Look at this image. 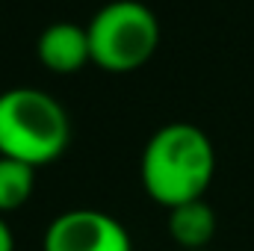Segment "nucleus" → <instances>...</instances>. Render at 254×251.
I'll list each match as a JSON object with an SVG mask.
<instances>
[{
    "label": "nucleus",
    "mask_w": 254,
    "mask_h": 251,
    "mask_svg": "<svg viewBox=\"0 0 254 251\" xmlns=\"http://www.w3.org/2000/svg\"><path fill=\"white\" fill-rule=\"evenodd\" d=\"M216 148L198 125L172 122L154 130L142 151L139 178L142 187L160 207L198 201L213 184Z\"/></svg>",
    "instance_id": "obj_1"
},
{
    "label": "nucleus",
    "mask_w": 254,
    "mask_h": 251,
    "mask_svg": "<svg viewBox=\"0 0 254 251\" xmlns=\"http://www.w3.org/2000/svg\"><path fill=\"white\" fill-rule=\"evenodd\" d=\"M68 142L71 119L51 92L33 86L0 92V157L39 169L60 160Z\"/></svg>",
    "instance_id": "obj_2"
},
{
    "label": "nucleus",
    "mask_w": 254,
    "mask_h": 251,
    "mask_svg": "<svg viewBox=\"0 0 254 251\" xmlns=\"http://www.w3.org/2000/svg\"><path fill=\"white\" fill-rule=\"evenodd\" d=\"M92 65L127 74L151 63L160 48V21L139 0H110L86 24Z\"/></svg>",
    "instance_id": "obj_3"
},
{
    "label": "nucleus",
    "mask_w": 254,
    "mask_h": 251,
    "mask_svg": "<svg viewBox=\"0 0 254 251\" xmlns=\"http://www.w3.org/2000/svg\"><path fill=\"white\" fill-rule=\"evenodd\" d=\"M45 251H133L127 228L110 213L77 207L60 213L45 231Z\"/></svg>",
    "instance_id": "obj_4"
},
{
    "label": "nucleus",
    "mask_w": 254,
    "mask_h": 251,
    "mask_svg": "<svg viewBox=\"0 0 254 251\" xmlns=\"http://www.w3.org/2000/svg\"><path fill=\"white\" fill-rule=\"evenodd\" d=\"M36 57L54 74H74L92 63V48H89V33L80 24L57 21L45 27L36 39Z\"/></svg>",
    "instance_id": "obj_5"
},
{
    "label": "nucleus",
    "mask_w": 254,
    "mask_h": 251,
    "mask_svg": "<svg viewBox=\"0 0 254 251\" xmlns=\"http://www.w3.org/2000/svg\"><path fill=\"white\" fill-rule=\"evenodd\" d=\"M169 237L181 246V251H201L216 237V210L198 198L169 210Z\"/></svg>",
    "instance_id": "obj_6"
},
{
    "label": "nucleus",
    "mask_w": 254,
    "mask_h": 251,
    "mask_svg": "<svg viewBox=\"0 0 254 251\" xmlns=\"http://www.w3.org/2000/svg\"><path fill=\"white\" fill-rule=\"evenodd\" d=\"M36 189V169L12 160V157H0V216L21 210L30 195Z\"/></svg>",
    "instance_id": "obj_7"
},
{
    "label": "nucleus",
    "mask_w": 254,
    "mask_h": 251,
    "mask_svg": "<svg viewBox=\"0 0 254 251\" xmlns=\"http://www.w3.org/2000/svg\"><path fill=\"white\" fill-rule=\"evenodd\" d=\"M0 251H15V237L6 225V219L0 216Z\"/></svg>",
    "instance_id": "obj_8"
},
{
    "label": "nucleus",
    "mask_w": 254,
    "mask_h": 251,
    "mask_svg": "<svg viewBox=\"0 0 254 251\" xmlns=\"http://www.w3.org/2000/svg\"><path fill=\"white\" fill-rule=\"evenodd\" d=\"M201 251H210V249H201Z\"/></svg>",
    "instance_id": "obj_9"
}]
</instances>
